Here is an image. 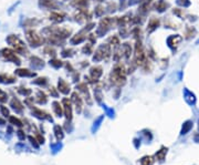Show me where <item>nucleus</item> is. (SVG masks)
<instances>
[{
	"instance_id": "412c9836",
	"label": "nucleus",
	"mask_w": 199,
	"mask_h": 165,
	"mask_svg": "<svg viewBox=\"0 0 199 165\" xmlns=\"http://www.w3.org/2000/svg\"><path fill=\"white\" fill-rule=\"evenodd\" d=\"M72 101L74 102V104H75V106H77V111L80 113L81 112V109H82V98L79 94H77V92H74L72 94Z\"/></svg>"
},
{
	"instance_id": "5701e85b",
	"label": "nucleus",
	"mask_w": 199,
	"mask_h": 165,
	"mask_svg": "<svg viewBox=\"0 0 199 165\" xmlns=\"http://www.w3.org/2000/svg\"><path fill=\"white\" fill-rule=\"evenodd\" d=\"M0 82L5 83V84H10V83H14L16 82V78L9 74L2 73L0 74Z\"/></svg>"
},
{
	"instance_id": "4468645a",
	"label": "nucleus",
	"mask_w": 199,
	"mask_h": 165,
	"mask_svg": "<svg viewBox=\"0 0 199 165\" xmlns=\"http://www.w3.org/2000/svg\"><path fill=\"white\" fill-rule=\"evenodd\" d=\"M30 64H31V67L33 69H41V68L44 67V61L40 59L39 57L33 55V57L30 58Z\"/></svg>"
},
{
	"instance_id": "58836bf2",
	"label": "nucleus",
	"mask_w": 199,
	"mask_h": 165,
	"mask_svg": "<svg viewBox=\"0 0 199 165\" xmlns=\"http://www.w3.org/2000/svg\"><path fill=\"white\" fill-rule=\"evenodd\" d=\"M191 128H193V122H191V121L185 122V123H184V126H183V130H181V134H186Z\"/></svg>"
},
{
	"instance_id": "c03bdc74",
	"label": "nucleus",
	"mask_w": 199,
	"mask_h": 165,
	"mask_svg": "<svg viewBox=\"0 0 199 165\" xmlns=\"http://www.w3.org/2000/svg\"><path fill=\"white\" fill-rule=\"evenodd\" d=\"M0 110H1V113H2V115H4V116H6V118H9V116H10L9 110H8V109H7L5 105L0 106Z\"/></svg>"
},
{
	"instance_id": "8fccbe9b",
	"label": "nucleus",
	"mask_w": 199,
	"mask_h": 165,
	"mask_svg": "<svg viewBox=\"0 0 199 165\" xmlns=\"http://www.w3.org/2000/svg\"><path fill=\"white\" fill-rule=\"evenodd\" d=\"M29 140L31 141L32 145H34V147H38V146H39V144L37 143V140L34 138H32V136H29Z\"/></svg>"
},
{
	"instance_id": "ddd939ff",
	"label": "nucleus",
	"mask_w": 199,
	"mask_h": 165,
	"mask_svg": "<svg viewBox=\"0 0 199 165\" xmlns=\"http://www.w3.org/2000/svg\"><path fill=\"white\" fill-rule=\"evenodd\" d=\"M77 89L81 92V93H83L84 99L86 100V102H87L89 104H92V100H91L90 93H89V88L86 85V83H80V84H77Z\"/></svg>"
},
{
	"instance_id": "a18cd8bd",
	"label": "nucleus",
	"mask_w": 199,
	"mask_h": 165,
	"mask_svg": "<svg viewBox=\"0 0 199 165\" xmlns=\"http://www.w3.org/2000/svg\"><path fill=\"white\" fill-rule=\"evenodd\" d=\"M173 14H176L178 18H184V14H183L181 9H179V8H175V9H173Z\"/></svg>"
},
{
	"instance_id": "c85d7f7f",
	"label": "nucleus",
	"mask_w": 199,
	"mask_h": 165,
	"mask_svg": "<svg viewBox=\"0 0 199 165\" xmlns=\"http://www.w3.org/2000/svg\"><path fill=\"white\" fill-rule=\"evenodd\" d=\"M37 100H38V102L40 103V104H44V103H47V101H48V98H47V95H45L44 92L42 91H39L38 92V95H37Z\"/></svg>"
},
{
	"instance_id": "49530a36",
	"label": "nucleus",
	"mask_w": 199,
	"mask_h": 165,
	"mask_svg": "<svg viewBox=\"0 0 199 165\" xmlns=\"http://www.w3.org/2000/svg\"><path fill=\"white\" fill-rule=\"evenodd\" d=\"M7 99H8V94L2 90H0V102H6Z\"/></svg>"
},
{
	"instance_id": "a878e982",
	"label": "nucleus",
	"mask_w": 199,
	"mask_h": 165,
	"mask_svg": "<svg viewBox=\"0 0 199 165\" xmlns=\"http://www.w3.org/2000/svg\"><path fill=\"white\" fill-rule=\"evenodd\" d=\"M16 74L19 75V77H34V75H36L34 72H31L30 70H28V69L16 70Z\"/></svg>"
},
{
	"instance_id": "f257e3e1",
	"label": "nucleus",
	"mask_w": 199,
	"mask_h": 165,
	"mask_svg": "<svg viewBox=\"0 0 199 165\" xmlns=\"http://www.w3.org/2000/svg\"><path fill=\"white\" fill-rule=\"evenodd\" d=\"M111 82L118 88L126 83V70L122 63H116L114 65L111 73Z\"/></svg>"
},
{
	"instance_id": "bb28decb",
	"label": "nucleus",
	"mask_w": 199,
	"mask_h": 165,
	"mask_svg": "<svg viewBox=\"0 0 199 165\" xmlns=\"http://www.w3.org/2000/svg\"><path fill=\"white\" fill-rule=\"evenodd\" d=\"M52 105H53V111L57 114V116H62V106L60 104V102L54 101L52 103Z\"/></svg>"
},
{
	"instance_id": "f03ea898",
	"label": "nucleus",
	"mask_w": 199,
	"mask_h": 165,
	"mask_svg": "<svg viewBox=\"0 0 199 165\" xmlns=\"http://www.w3.org/2000/svg\"><path fill=\"white\" fill-rule=\"evenodd\" d=\"M42 32L47 37H54L64 40L71 34V29L64 27H47L43 29Z\"/></svg>"
},
{
	"instance_id": "ea45409f",
	"label": "nucleus",
	"mask_w": 199,
	"mask_h": 165,
	"mask_svg": "<svg viewBox=\"0 0 199 165\" xmlns=\"http://www.w3.org/2000/svg\"><path fill=\"white\" fill-rule=\"evenodd\" d=\"M176 4L179 7H183V8H187V7H189L191 5L190 0H176Z\"/></svg>"
},
{
	"instance_id": "a211bd4d",
	"label": "nucleus",
	"mask_w": 199,
	"mask_h": 165,
	"mask_svg": "<svg viewBox=\"0 0 199 165\" xmlns=\"http://www.w3.org/2000/svg\"><path fill=\"white\" fill-rule=\"evenodd\" d=\"M71 5L75 7L77 9H87L90 5V0H73Z\"/></svg>"
},
{
	"instance_id": "603ef678",
	"label": "nucleus",
	"mask_w": 199,
	"mask_h": 165,
	"mask_svg": "<svg viewBox=\"0 0 199 165\" xmlns=\"http://www.w3.org/2000/svg\"><path fill=\"white\" fill-rule=\"evenodd\" d=\"M188 18H189V21H196L197 20V17L196 16H191V14H189V16H187Z\"/></svg>"
},
{
	"instance_id": "09e8293b",
	"label": "nucleus",
	"mask_w": 199,
	"mask_h": 165,
	"mask_svg": "<svg viewBox=\"0 0 199 165\" xmlns=\"http://www.w3.org/2000/svg\"><path fill=\"white\" fill-rule=\"evenodd\" d=\"M50 93H51L53 96H55V98L58 96V92H57V90H55V88H53V87L50 88Z\"/></svg>"
},
{
	"instance_id": "7ed1b4c3",
	"label": "nucleus",
	"mask_w": 199,
	"mask_h": 165,
	"mask_svg": "<svg viewBox=\"0 0 199 165\" xmlns=\"http://www.w3.org/2000/svg\"><path fill=\"white\" fill-rule=\"evenodd\" d=\"M113 24H117V19L110 18V17H105L100 20L99 27L96 28V36L97 37H103L106 34L111 28L113 27Z\"/></svg>"
},
{
	"instance_id": "e433bc0d",
	"label": "nucleus",
	"mask_w": 199,
	"mask_h": 165,
	"mask_svg": "<svg viewBox=\"0 0 199 165\" xmlns=\"http://www.w3.org/2000/svg\"><path fill=\"white\" fill-rule=\"evenodd\" d=\"M140 163H142V165H153L154 160L152 156H145L140 160Z\"/></svg>"
},
{
	"instance_id": "5fc2aeb1",
	"label": "nucleus",
	"mask_w": 199,
	"mask_h": 165,
	"mask_svg": "<svg viewBox=\"0 0 199 165\" xmlns=\"http://www.w3.org/2000/svg\"><path fill=\"white\" fill-rule=\"evenodd\" d=\"M4 124H5V121H4V120L0 119V125H4Z\"/></svg>"
},
{
	"instance_id": "4c0bfd02",
	"label": "nucleus",
	"mask_w": 199,
	"mask_h": 165,
	"mask_svg": "<svg viewBox=\"0 0 199 165\" xmlns=\"http://www.w3.org/2000/svg\"><path fill=\"white\" fill-rule=\"evenodd\" d=\"M9 122L11 124H14V125H17V126H19V128H21V126H23V123L20 121L19 119H17L16 116H9Z\"/></svg>"
},
{
	"instance_id": "b1692460",
	"label": "nucleus",
	"mask_w": 199,
	"mask_h": 165,
	"mask_svg": "<svg viewBox=\"0 0 199 165\" xmlns=\"http://www.w3.org/2000/svg\"><path fill=\"white\" fill-rule=\"evenodd\" d=\"M197 34V30H196V28L195 27H186L185 29V39L187 40H189L191 38H194L195 36Z\"/></svg>"
},
{
	"instance_id": "6e6d98bb",
	"label": "nucleus",
	"mask_w": 199,
	"mask_h": 165,
	"mask_svg": "<svg viewBox=\"0 0 199 165\" xmlns=\"http://www.w3.org/2000/svg\"><path fill=\"white\" fill-rule=\"evenodd\" d=\"M198 128H199V121H198Z\"/></svg>"
},
{
	"instance_id": "f8f14e48",
	"label": "nucleus",
	"mask_w": 199,
	"mask_h": 165,
	"mask_svg": "<svg viewBox=\"0 0 199 165\" xmlns=\"http://www.w3.org/2000/svg\"><path fill=\"white\" fill-rule=\"evenodd\" d=\"M159 24H160V20H159L157 17H152V18L148 20V24H147V29H146L147 33H148V34L153 33V32L159 27Z\"/></svg>"
},
{
	"instance_id": "39448f33",
	"label": "nucleus",
	"mask_w": 199,
	"mask_h": 165,
	"mask_svg": "<svg viewBox=\"0 0 199 165\" xmlns=\"http://www.w3.org/2000/svg\"><path fill=\"white\" fill-rule=\"evenodd\" d=\"M7 42L14 48V51H16L17 53H20V55H26L28 53V49H27V47H26V44H24L17 36H14V34L8 36V37H7Z\"/></svg>"
},
{
	"instance_id": "79ce46f5",
	"label": "nucleus",
	"mask_w": 199,
	"mask_h": 165,
	"mask_svg": "<svg viewBox=\"0 0 199 165\" xmlns=\"http://www.w3.org/2000/svg\"><path fill=\"white\" fill-rule=\"evenodd\" d=\"M18 92L21 93L22 95H30V94H31V90H30V89H27V88H19Z\"/></svg>"
},
{
	"instance_id": "6e6552de",
	"label": "nucleus",
	"mask_w": 199,
	"mask_h": 165,
	"mask_svg": "<svg viewBox=\"0 0 199 165\" xmlns=\"http://www.w3.org/2000/svg\"><path fill=\"white\" fill-rule=\"evenodd\" d=\"M103 74V69L102 67L100 65H95V67H92L90 69V77H86L85 75V80H87L89 82H97L99 79L102 77Z\"/></svg>"
},
{
	"instance_id": "f704fd0d",
	"label": "nucleus",
	"mask_w": 199,
	"mask_h": 165,
	"mask_svg": "<svg viewBox=\"0 0 199 165\" xmlns=\"http://www.w3.org/2000/svg\"><path fill=\"white\" fill-rule=\"evenodd\" d=\"M166 153H167V148L166 147H163L160 151H158L157 153H156V159L158 161H163L164 159H165V156H166Z\"/></svg>"
},
{
	"instance_id": "72a5a7b5",
	"label": "nucleus",
	"mask_w": 199,
	"mask_h": 165,
	"mask_svg": "<svg viewBox=\"0 0 199 165\" xmlns=\"http://www.w3.org/2000/svg\"><path fill=\"white\" fill-rule=\"evenodd\" d=\"M82 52H83L84 55H92V53H93V46H92V43H86V44H84V47L82 48Z\"/></svg>"
},
{
	"instance_id": "393cba45",
	"label": "nucleus",
	"mask_w": 199,
	"mask_h": 165,
	"mask_svg": "<svg viewBox=\"0 0 199 165\" xmlns=\"http://www.w3.org/2000/svg\"><path fill=\"white\" fill-rule=\"evenodd\" d=\"M40 6L44 7L47 9H55L57 8V4L53 0H40Z\"/></svg>"
},
{
	"instance_id": "2f4dec72",
	"label": "nucleus",
	"mask_w": 199,
	"mask_h": 165,
	"mask_svg": "<svg viewBox=\"0 0 199 165\" xmlns=\"http://www.w3.org/2000/svg\"><path fill=\"white\" fill-rule=\"evenodd\" d=\"M54 133H55V136H57V138L58 140H62L64 136L63 134V131H62V128L60 126V125H55L54 126Z\"/></svg>"
},
{
	"instance_id": "423d86ee",
	"label": "nucleus",
	"mask_w": 199,
	"mask_h": 165,
	"mask_svg": "<svg viewBox=\"0 0 199 165\" xmlns=\"http://www.w3.org/2000/svg\"><path fill=\"white\" fill-rule=\"evenodd\" d=\"M0 57L2 58V59H5L6 61H10V62H14L16 64H20L21 63V61L20 59L18 58V55H16V51H12L10 50V49H1L0 50Z\"/></svg>"
},
{
	"instance_id": "de8ad7c7",
	"label": "nucleus",
	"mask_w": 199,
	"mask_h": 165,
	"mask_svg": "<svg viewBox=\"0 0 199 165\" xmlns=\"http://www.w3.org/2000/svg\"><path fill=\"white\" fill-rule=\"evenodd\" d=\"M17 135H18V138H20V140H24V138H26V134H24V132L21 131V130H19L18 132H17Z\"/></svg>"
},
{
	"instance_id": "4be33fe9",
	"label": "nucleus",
	"mask_w": 199,
	"mask_h": 165,
	"mask_svg": "<svg viewBox=\"0 0 199 165\" xmlns=\"http://www.w3.org/2000/svg\"><path fill=\"white\" fill-rule=\"evenodd\" d=\"M10 105L12 106V109H14L16 112H22L23 108H24L22 103L19 101L18 99H16V98H14V99L11 100V102H10Z\"/></svg>"
},
{
	"instance_id": "9d476101",
	"label": "nucleus",
	"mask_w": 199,
	"mask_h": 165,
	"mask_svg": "<svg viewBox=\"0 0 199 165\" xmlns=\"http://www.w3.org/2000/svg\"><path fill=\"white\" fill-rule=\"evenodd\" d=\"M183 41V37L179 34H172L167 38L166 43H167L168 48L172 51H175L177 49V47L179 46V43Z\"/></svg>"
},
{
	"instance_id": "0eeeda50",
	"label": "nucleus",
	"mask_w": 199,
	"mask_h": 165,
	"mask_svg": "<svg viewBox=\"0 0 199 165\" xmlns=\"http://www.w3.org/2000/svg\"><path fill=\"white\" fill-rule=\"evenodd\" d=\"M26 38L32 47H39L43 43V38L39 36L34 30H28L26 32Z\"/></svg>"
},
{
	"instance_id": "c9c22d12",
	"label": "nucleus",
	"mask_w": 199,
	"mask_h": 165,
	"mask_svg": "<svg viewBox=\"0 0 199 165\" xmlns=\"http://www.w3.org/2000/svg\"><path fill=\"white\" fill-rule=\"evenodd\" d=\"M74 52H75L74 50L67 48V49H63V50H62V52H61V55H62L63 58H71L72 55H74Z\"/></svg>"
},
{
	"instance_id": "f3484780",
	"label": "nucleus",
	"mask_w": 199,
	"mask_h": 165,
	"mask_svg": "<svg viewBox=\"0 0 199 165\" xmlns=\"http://www.w3.org/2000/svg\"><path fill=\"white\" fill-rule=\"evenodd\" d=\"M154 8L157 12L162 14V12H165V11L169 8V4H168L166 0H158V1H157V4L155 5Z\"/></svg>"
},
{
	"instance_id": "3c124183",
	"label": "nucleus",
	"mask_w": 199,
	"mask_h": 165,
	"mask_svg": "<svg viewBox=\"0 0 199 165\" xmlns=\"http://www.w3.org/2000/svg\"><path fill=\"white\" fill-rule=\"evenodd\" d=\"M79 78H80V74L77 73V72H74V74H73V81L74 82L79 81Z\"/></svg>"
},
{
	"instance_id": "aec40b11",
	"label": "nucleus",
	"mask_w": 199,
	"mask_h": 165,
	"mask_svg": "<svg viewBox=\"0 0 199 165\" xmlns=\"http://www.w3.org/2000/svg\"><path fill=\"white\" fill-rule=\"evenodd\" d=\"M50 20H52L55 23L62 22L64 20V14L59 12V11H52L50 14Z\"/></svg>"
},
{
	"instance_id": "a19ab883",
	"label": "nucleus",
	"mask_w": 199,
	"mask_h": 165,
	"mask_svg": "<svg viewBox=\"0 0 199 165\" xmlns=\"http://www.w3.org/2000/svg\"><path fill=\"white\" fill-rule=\"evenodd\" d=\"M47 82H48V79L45 78V77H43V78H38L36 79L34 81H32V83L39 84V85H44V84H47Z\"/></svg>"
},
{
	"instance_id": "20e7f679",
	"label": "nucleus",
	"mask_w": 199,
	"mask_h": 165,
	"mask_svg": "<svg viewBox=\"0 0 199 165\" xmlns=\"http://www.w3.org/2000/svg\"><path fill=\"white\" fill-rule=\"evenodd\" d=\"M110 57H111V46H110V43H102L96 49L92 59H93L94 62H100L102 60L107 61Z\"/></svg>"
},
{
	"instance_id": "cd10ccee",
	"label": "nucleus",
	"mask_w": 199,
	"mask_h": 165,
	"mask_svg": "<svg viewBox=\"0 0 199 165\" xmlns=\"http://www.w3.org/2000/svg\"><path fill=\"white\" fill-rule=\"evenodd\" d=\"M185 96H186V100H187V102H188L189 104H194L195 102H196L195 94L191 93L190 91H188V90H185Z\"/></svg>"
},
{
	"instance_id": "7c9ffc66",
	"label": "nucleus",
	"mask_w": 199,
	"mask_h": 165,
	"mask_svg": "<svg viewBox=\"0 0 199 165\" xmlns=\"http://www.w3.org/2000/svg\"><path fill=\"white\" fill-rule=\"evenodd\" d=\"M105 12V8H104V6H102V5H99V6H96L95 7V9H94V14L96 17H102L103 14H104Z\"/></svg>"
},
{
	"instance_id": "473e14b6",
	"label": "nucleus",
	"mask_w": 199,
	"mask_h": 165,
	"mask_svg": "<svg viewBox=\"0 0 199 165\" xmlns=\"http://www.w3.org/2000/svg\"><path fill=\"white\" fill-rule=\"evenodd\" d=\"M109 42H110V44H113L114 48H117V47H120V44H121L120 38H118L117 36H112V37H110Z\"/></svg>"
},
{
	"instance_id": "9b49d317",
	"label": "nucleus",
	"mask_w": 199,
	"mask_h": 165,
	"mask_svg": "<svg viewBox=\"0 0 199 165\" xmlns=\"http://www.w3.org/2000/svg\"><path fill=\"white\" fill-rule=\"evenodd\" d=\"M62 104H63L64 109V115H65L67 120L70 121L72 119V103H71V101L69 100L68 98H64L63 101H62Z\"/></svg>"
},
{
	"instance_id": "1a4fd4ad",
	"label": "nucleus",
	"mask_w": 199,
	"mask_h": 165,
	"mask_svg": "<svg viewBox=\"0 0 199 165\" xmlns=\"http://www.w3.org/2000/svg\"><path fill=\"white\" fill-rule=\"evenodd\" d=\"M91 19V14L87 9H77L74 14V20L79 23H85Z\"/></svg>"
},
{
	"instance_id": "37998d69",
	"label": "nucleus",
	"mask_w": 199,
	"mask_h": 165,
	"mask_svg": "<svg viewBox=\"0 0 199 165\" xmlns=\"http://www.w3.org/2000/svg\"><path fill=\"white\" fill-rule=\"evenodd\" d=\"M44 53H45V55H53V57H54V55H55V50L53 49V48H51L50 46H48V47H45V48H44Z\"/></svg>"
},
{
	"instance_id": "2eb2a0df",
	"label": "nucleus",
	"mask_w": 199,
	"mask_h": 165,
	"mask_svg": "<svg viewBox=\"0 0 199 165\" xmlns=\"http://www.w3.org/2000/svg\"><path fill=\"white\" fill-rule=\"evenodd\" d=\"M121 49H122L123 57H124V58H125L126 60L130 59V58H131V55H133V49H132L131 43H128V42L123 43L122 47H121Z\"/></svg>"
},
{
	"instance_id": "dca6fc26",
	"label": "nucleus",
	"mask_w": 199,
	"mask_h": 165,
	"mask_svg": "<svg viewBox=\"0 0 199 165\" xmlns=\"http://www.w3.org/2000/svg\"><path fill=\"white\" fill-rule=\"evenodd\" d=\"M58 90L63 94H68L70 93L71 89H70V84L68 82H65L63 79H60L58 82Z\"/></svg>"
},
{
	"instance_id": "864d4df0",
	"label": "nucleus",
	"mask_w": 199,
	"mask_h": 165,
	"mask_svg": "<svg viewBox=\"0 0 199 165\" xmlns=\"http://www.w3.org/2000/svg\"><path fill=\"white\" fill-rule=\"evenodd\" d=\"M65 67H67V69L70 70L71 72H73V71H74V70H73V68H72V65H71V64L69 63V62H68V63H67V64H65Z\"/></svg>"
},
{
	"instance_id": "6ab92c4d",
	"label": "nucleus",
	"mask_w": 199,
	"mask_h": 165,
	"mask_svg": "<svg viewBox=\"0 0 199 165\" xmlns=\"http://www.w3.org/2000/svg\"><path fill=\"white\" fill-rule=\"evenodd\" d=\"M33 115L37 116L38 119H41V120H44V119H48V120H52V118L50 116V114L48 112H45V111H42L40 109H36V108H33Z\"/></svg>"
},
{
	"instance_id": "c756f323",
	"label": "nucleus",
	"mask_w": 199,
	"mask_h": 165,
	"mask_svg": "<svg viewBox=\"0 0 199 165\" xmlns=\"http://www.w3.org/2000/svg\"><path fill=\"white\" fill-rule=\"evenodd\" d=\"M50 65H51V67H53V68H54V69H59V68H61V67H62V65H63V62H62V61H61V60H59V59H51L50 60Z\"/></svg>"
}]
</instances>
